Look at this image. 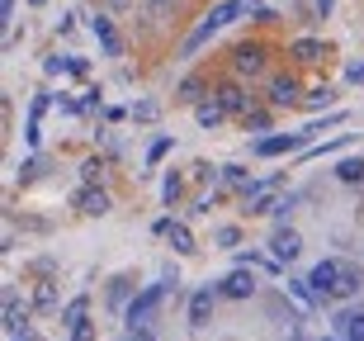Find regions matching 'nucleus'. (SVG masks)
Listing matches in <instances>:
<instances>
[{"label":"nucleus","mask_w":364,"mask_h":341,"mask_svg":"<svg viewBox=\"0 0 364 341\" xmlns=\"http://www.w3.org/2000/svg\"><path fill=\"white\" fill-rule=\"evenodd\" d=\"M14 14V0H0V19H10Z\"/></svg>","instance_id":"obj_37"},{"label":"nucleus","mask_w":364,"mask_h":341,"mask_svg":"<svg viewBox=\"0 0 364 341\" xmlns=\"http://www.w3.org/2000/svg\"><path fill=\"white\" fill-rule=\"evenodd\" d=\"M194 119H199V128H218V123L228 119V110H223L218 100H199V105H194Z\"/></svg>","instance_id":"obj_16"},{"label":"nucleus","mask_w":364,"mask_h":341,"mask_svg":"<svg viewBox=\"0 0 364 341\" xmlns=\"http://www.w3.org/2000/svg\"><path fill=\"white\" fill-rule=\"evenodd\" d=\"M298 81L289 76V71H279V76H270V105L274 110H284V105H298Z\"/></svg>","instance_id":"obj_11"},{"label":"nucleus","mask_w":364,"mask_h":341,"mask_svg":"<svg viewBox=\"0 0 364 341\" xmlns=\"http://www.w3.org/2000/svg\"><path fill=\"white\" fill-rule=\"evenodd\" d=\"M294 204H298V194H279V199H274V204H270V219H289V214H294Z\"/></svg>","instance_id":"obj_25"},{"label":"nucleus","mask_w":364,"mask_h":341,"mask_svg":"<svg viewBox=\"0 0 364 341\" xmlns=\"http://www.w3.org/2000/svg\"><path fill=\"white\" fill-rule=\"evenodd\" d=\"M76 204H81V214H90V219H105V214H109V194L90 185V190L76 194Z\"/></svg>","instance_id":"obj_15"},{"label":"nucleus","mask_w":364,"mask_h":341,"mask_svg":"<svg viewBox=\"0 0 364 341\" xmlns=\"http://www.w3.org/2000/svg\"><path fill=\"white\" fill-rule=\"evenodd\" d=\"M298 251H303V237H298L294 228H274V237H270V256H279L284 266H289V261H298Z\"/></svg>","instance_id":"obj_10"},{"label":"nucleus","mask_w":364,"mask_h":341,"mask_svg":"<svg viewBox=\"0 0 364 341\" xmlns=\"http://www.w3.org/2000/svg\"><path fill=\"white\" fill-rule=\"evenodd\" d=\"M346 76H350L355 85H364V62H350V71H346Z\"/></svg>","instance_id":"obj_34"},{"label":"nucleus","mask_w":364,"mask_h":341,"mask_svg":"<svg viewBox=\"0 0 364 341\" xmlns=\"http://www.w3.org/2000/svg\"><path fill=\"white\" fill-rule=\"evenodd\" d=\"M223 299L218 294V285H199L194 294H189V327H208L213 322V303Z\"/></svg>","instance_id":"obj_7"},{"label":"nucleus","mask_w":364,"mask_h":341,"mask_svg":"<svg viewBox=\"0 0 364 341\" xmlns=\"http://www.w3.org/2000/svg\"><path fill=\"white\" fill-rule=\"evenodd\" d=\"M274 190H279V176H265V180H251L246 185V209L251 214H270V204H274Z\"/></svg>","instance_id":"obj_9"},{"label":"nucleus","mask_w":364,"mask_h":341,"mask_svg":"<svg viewBox=\"0 0 364 341\" xmlns=\"http://www.w3.org/2000/svg\"><path fill=\"white\" fill-rule=\"evenodd\" d=\"M223 180H228V185H251V176H246V166H223Z\"/></svg>","instance_id":"obj_26"},{"label":"nucleus","mask_w":364,"mask_h":341,"mask_svg":"<svg viewBox=\"0 0 364 341\" xmlns=\"http://www.w3.org/2000/svg\"><path fill=\"white\" fill-rule=\"evenodd\" d=\"M341 275H346V261L326 256V261H317V266L308 271V285L317 289V299H336V285H341Z\"/></svg>","instance_id":"obj_3"},{"label":"nucleus","mask_w":364,"mask_h":341,"mask_svg":"<svg viewBox=\"0 0 364 341\" xmlns=\"http://www.w3.org/2000/svg\"><path fill=\"white\" fill-rule=\"evenodd\" d=\"M90 33L105 43V53H109V57H119V53H123V38L114 33V19H109V14H95V19H90Z\"/></svg>","instance_id":"obj_13"},{"label":"nucleus","mask_w":364,"mask_h":341,"mask_svg":"<svg viewBox=\"0 0 364 341\" xmlns=\"http://www.w3.org/2000/svg\"><path fill=\"white\" fill-rule=\"evenodd\" d=\"M71 341H95V322H76V327H71Z\"/></svg>","instance_id":"obj_29"},{"label":"nucleus","mask_w":364,"mask_h":341,"mask_svg":"<svg viewBox=\"0 0 364 341\" xmlns=\"http://www.w3.org/2000/svg\"><path fill=\"white\" fill-rule=\"evenodd\" d=\"M336 180H346V185H360V180H364V162H360V157H346V162L336 166Z\"/></svg>","instance_id":"obj_21"},{"label":"nucleus","mask_w":364,"mask_h":341,"mask_svg":"<svg viewBox=\"0 0 364 341\" xmlns=\"http://www.w3.org/2000/svg\"><path fill=\"white\" fill-rule=\"evenodd\" d=\"M85 313H90V299H71L67 308H62V327H76V322H85Z\"/></svg>","instance_id":"obj_19"},{"label":"nucleus","mask_w":364,"mask_h":341,"mask_svg":"<svg viewBox=\"0 0 364 341\" xmlns=\"http://www.w3.org/2000/svg\"><path fill=\"white\" fill-rule=\"evenodd\" d=\"M33 299H38V308H48V303H53V299H57V289H53V285H43V289H38V294H33Z\"/></svg>","instance_id":"obj_33"},{"label":"nucleus","mask_w":364,"mask_h":341,"mask_svg":"<svg viewBox=\"0 0 364 341\" xmlns=\"http://www.w3.org/2000/svg\"><path fill=\"white\" fill-rule=\"evenodd\" d=\"M100 171H105V166H100V162H85V166H81V176H85V185H95V180H100Z\"/></svg>","instance_id":"obj_32"},{"label":"nucleus","mask_w":364,"mask_h":341,"mask_svg":"<svg viewBox=\"0 0 364 341\" xmlns=\"http://www.w3.org/2000/svg\"><path fill=\"white\" fill-rule=\"evenodd\" d=\"M166 237H171V246H176L180 256H189V251H199V246H194V232H189L185 223H171V232H166Z\"/></svg>","instance_id":"obj_17"},{"label":"nucleus","mask_w":364,"mask_h":341,"mask_svg":"<svg viewBox=\"0 0 364 341\" xmlns=\"http://www.w3.org/2000/svg\"><path fill=\"white\" fill-rule=\"evenodd\" d=\"M265 43H237V48H232V71H237V76H260V71H265Z\"/></svg>","instance_id":"obj_6"},{"label":"nucleus","mask_w":364,"mask_h":341,"mask_svg":"<svg viewBox=\"0 0 364 341\" xmlns=\"http://www.w3.org/2000/svg\"><path fill=\"white\" fill-rule=\"evenodd\" d=\"M128 341H156V337H151V327H137V332H128Z\"/></svg>","instance_id":"obj_35"},{"label":"nucleus","mask_w":364,"mask_h":341,"mask_svg":"<svg viewBox=\"0 0 364 341\" xmlns=\"http://www.w3.org/2000/svg\"><path fill=\"white\" fill-rule=\"evenodd\" d=\"M133 119L151 123V119H156V105H151V100H142V105H133Z\"/></svg>","instance_id":"obj_28"},{"label":"nucleus","mask_w":364,"mask_h":341,"mask_svg":"<svg viewBox=\"0 0 364 341\" xmlns=\"http://www.w3.org/2000/svg\"><path fill=\"white\" fill-rule=\"evenodd\" d=\"M114 5H128V0H114Z\"/></svg>","instance_id":"obj_40"},{"label":"nucleus","mask_w":364,"mask_h":341,"mask_svg":"<svg viewBox=\"0 0 364 341\" xmlns=\"http://www.w3.org/2000/svg\"><path fill=\"white\" fill-rule=\"evenodd\" d=\"M161 199H166V204H176V199H180V180H176V176L161 185Z\"/></svg>","instance_id":"obj_31"},{"label":"nucleus","mask_w":364,"mask_h":341,"mask_svg":"<svg viewBox=\"0 0 364 341\" xmlns=\"http://www.w3.org/2000/svg\"><path fill=\"white\" fill-rule=\"evenodd\" d=\"M166 285H171V280L147 285L133 303H128V332H137V327H147V322H151V313H156V308H161V299H166Z\"/></svg>","instance_id":"obj_2"},{"label":"nucleus","mask_w":364,"mask_h":341,"mask_svg":"<svg viewBox=\"0 0 364 341\" xmlns=\"http://www.w3.org/2000/svg\"><path fill=\"white\" fill-rule=\"evenodd\" d=\"M213 100H218L228 114H242V119L256 110V95H246L242 81H218V85H213Z\"/></svg>","instance_id":"obj_5"},{"label":"nucleus","mask_w":364,"mask_h":341,"mask_svg":"<svg viewBox=\"0 0 364 341\" xmlns=\"http://www.w3.org/2000/svg\"><path fill=\"white\" fill-rule=\"evenodd\" d=\"M176 147V137H156V142H151L147 147V166H161L166 162V152Z\"/></svg>","instance_id":"obj_23"},{"label":"nucleus","mask_w":364,"mask_h":341,"mask_svg":"<svg viewBox=\"0 0 364 341\" xmlns=\"http://www.w3.org/2000/svg\"><path fill=\"white\" fill-rule=\"evenodd\" d=\"M312 137H308V128L303 133H265V137H256V157H284V152H303Z\"/></svg>","instance_id":"obj_4"},{"label":"nucleus","mask_w":364,"mask_h":341,"mask_svg":"<svg viewBox=\"0 0 364 341\" xmlns=\"http://www.w3.org/2000/svg\"><path fill=\"white\" fill-rule=\"evenodd\" d=\"M199 95H203V81H199V76H185V81L176 85V100H180V105H199Z\"/></svg>","instance_id":"obj_20"},{"label":"nucleus","mask_w":364,"mask_h":341,"mask_svg":"<svg viewBox=\"0 0 364 341\" xmlns=\"http://www.w3.org/2000/svg\"><path fill=\"white\" fill-rule=\"evenodd\" d=\"M312 5H317V19H326V14H331V5H336V0H312Z\"/></svg>","instance_id":"obj_36"},{"label":"nucleus","mask_w":364,"mask_h":341,"mask_svg":"<svg viewBox=\"0 0 364 341\" xmlns=\"http://www.w3.org/2000/svg\"><path fill=\"white\" fill-rule=\"evenodd\" d=\"M331 100H336V90L322 85V90H312V95H308V105H331Z\"/></svg>","instance_id":"obj_30"},{"label":"nucleus","mask_w":364,"mask_h":341,"mask_svg":"<svg viewBox=\"0 0 364 341\" xmlns=\"http://www.w3.org/2000/svg\"><path fill=\"white\" fill-rule=\"evenodd\" d=\"M331 327H336V337H346V341H364V308H341Z\"/></svg>","instance_id":"obj_12"},{"label":"nucleus","mask_w":364,"mask_h":341,"mask_svg":"<svg viewBox=\"0 0 364 341\" xmlns=\"http://www.w3.org/2000/svg\"><path fill=\"white\" fill-rule=\"evenodd\" d=\"M322 341H346V337H322Z\"/></svg>","instance_id":"obj_39"},{"label":"nucleus","mask_w":364,"mask_h":341,"mask_svg":"<svg viewBox=\"0 0 364 341\" xmlns=\"http://www.w3.org/2000/svg\"><path fill=\"white\" fill-rule=\"evenodd\" d=\"M142 5L151 10V19H176V5H180V0H142Z\"/></svg>","instance_id":"obj_24"},{"label":"nucleus","mask_w":364,"mask_h":341,"mask_svg":"<svg viewBox=\"0 0 364 341\" xmlns=\"http://www.w3.org/2000/svg\"><path fill=\"white\" fill-rule=\"evenodd\" d=\"M237 242H242V228H237V223H223V228L213 232V246H223V251H232Z\"/></svg>","instance_id":"obj_22"},{"label":"nucleus","mask_w":364,"mask_h":341,"mask_svg":"<svg viewBox=\"0 0 364 341\" xmlns=\"http://www.w3.org/2000/svg\"><path fill=\"white\" fill-rule=\"evenodd\" d=\"M28 5H33V10H38V5H48V0H28Z\"/></svg>","instance_id":"obj_38"},{"label":"nucleus","mask_w":364,"mask_h":341,"mask_svg":"<svg viewBox=\"0 0 364 341\" xmlns=\"http://www.w3.org/2000/svg\"><path fill=\"white\" fill-rule=\"evenodd\" d=\"M218 294H223V299H251V294H256V271H251V266H237L232 275L218 280Z\"/></svg>","instance_id":"obj_8"},{"label":"nucleus","mask_w":364,"mask_h":341,"mask_svg":"<svg viewBox=\"0 0 364 341\" xmlns=\"http://www.w3.org/2000/svg\"><path fill=\"white\" fill-rule=\"evenodd\" d=\"M360 289H364V275L355 266H346V275H341V285H336V299H355Z\"/></svg>","instance_id":"obj_18"},{"label":"nucleus","mask_w":364,"mask_h":341,"mask_svg":"<svg viewBox=\"0 0 364 341\" xmlns=\"http://www.w3.org/2000/svg\"><path fill=\"white\" fill-rule=\"evenodd\" d=\"M341 123H346V114H331V119H317V123H308V137L326 133V128H341Z\"/></svg>","instance_id":"obj_27"},{"label":"nucleus","mask_w":364,"mask_h":341,"mask_svg":"<svg viewBox=\"0 0 364 341\" xmlns=\"http://www.w3.org/2000/svg\"><path fill=\"white\" fill-rule=\"evenodd\" d=\"M289 57L303 62V67H312V62H322V57H326V48L317 38H298V43H289Z\"/></svg>","instance_id":"obj_14"},{"label":"nucleus","mask_w":364,"mask_h":341,"mask_svg":"<svg viewBox=\"0 0 364 341\" xmlns=\"http://www.w3.org/2000/svg\"><path fill=\"white\" fill-rule=\"evenodd\" d=\"M256 10H260V0H223V5H213V10H208V14L199 19V24H194V33L185 38V48H180V53L194 57V53L203 48V43L213 38V33H223L228 24H237L242 14H256Z\"/></svg>","instance_id":"obj_1"}]
</instances>
